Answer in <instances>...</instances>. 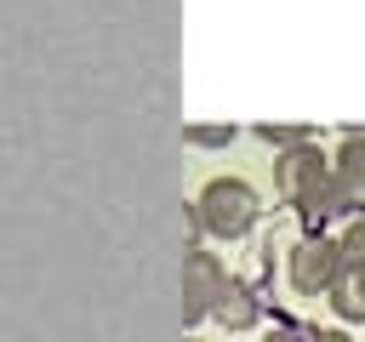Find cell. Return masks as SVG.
<instances>
[{"label":"cell","mask_w":365,"mask_h":342,"mask_svg":"<svg viewBox=\"0 0 365 342\" xmlns=\"http://www.w3.org/2000/svg\"><path fill=\"white\" fill-rule=\"evenodd\" d=\"M325 182H331V154H325V148H314V142L285 148V154H279V165H274V188H279V200H285V205H297V211H308V200H314Z\"/></svg>","instance_id":"7a4b0ae2"},{"label":"cell","mask_w":365,"mask_h":342,"mask_svg":"<svg viewBox=\"0 0 365 342\" xmlns=\"http://www.w3.org/2000/svg\"><path fill=\"white\" fill-rule=\"evenodd\" d=\"M342 279V256H336V239L325 234H308L291 245V285L302 296H331V285Z\"/></svg>","instance_id":"3957f363"},{"label":"cell","mask_w":365,"mask_h":342,"mask_svg":"<svg viewBox=\"0 0 365 342\" xmlns=\"http://www.w3.org/2000/svg\"><path fill=\"white\" fill-rule=\"evenodd\" d=\"M262 342H308V331L302 325H274V331H262Z\"/></svg>","instance_id":"9c48e42d"},{"label":"cell","mask_w":365,"mask_h":342,"mask_svg":"<svg viewBox=\"0 0 365 342\" xmlns=\"http://www.w3.org/2000/svg\"><path fill=\"white\" fill-rule=\"evenodd\" d=\"M331 177L365 205V131H348V137H342V148L331 154Z\"/></svg>","instance_id":"8992f818"},{"label":"cell","mask_w":365,"mask_h":342,"mask_svg":"<svg viewBox=\"0 0 365 342\" xmlns=\"http://www.w3.org/2000/svg\"><path fill=\"white\" fill-rule=\"evenodd\" d=\"M222 279H228V268L217 262V251H188V262H182V319L188 325L211 319Z\"/></svg>","instance_id":"277c9868"},{"label":"cell","mask_w":365,"mask_h":342,"mask_svg":"<svg viewBox=\"0 0 365 342\" xmlns=\"http://www.w3.org/2000/svg\"><path fill=\"white\" fill-rule=\"evenodd\" d=\"M308 342H354L348 331H308Z\"/></svg>","instance_id":"30bf717a"},{"label":"cell","mask_w":365,"mask_h":342,"mask_svg":"<svg viewBox=\"0 0 365 342\" xmlns=\"http://www.w3.org/2000/svg\"><path fill=\"white\" fill-rule=\"evenodd\" d=\"M194 211H200V228H205V234H217V239H240V234H251L262 200H257V188H251L245 177H211V182L200 188Z\"/></svg>","instance_id":"6da1fadb"},{"label":"cell","mask_w":365,"mask_h":342,"mask_svg":"<svg viewBox=\"0 0 365 342\" xmlns=\"http://www.w3.org/2000/svg\"><path fill=\"white\" fill-rule=\"evenodd\" d=\"M211 319L222 325V331H251L257 319H262V302H257V291L245 285V279H222V291H217V308H211Z\"/></svg>","instance_id":"5b68a950"},{"label":"cell","mask_w":365,"mask_h":342,"mask_svg":"<svg viewBox=\"0 0 365 342\" xmlns=\"http://www.w3.org/2000/svg\"><path fill=\"white\" fill-rule=\"evenodd\" d=\"M194 342H200V336H194Z\"/></svg>","instance_id":"8fae6325"},{"label":"cell","mask_w":365,"mask_h":342,"mask_svg":"<svg viewBox=\"0 0 365 342\" xmlns=\"http://www.w3.org/2000/svg\"><path fill=\"white\" fill-rule=\"evenodd\" d=\"M331 308H336L342 325H359L365 319V274H342L331 285Z\"/></svg>","instance_id":"52a82bcc"},{"label":"cell","mask_w":365,"mask_h":342,"mask_svg":"<svg viewBox=\"0 0 365 342\" xmlns=\"http://www.w3.org/2000/svg\"><path fill=\"white\" fill-rule=\"evenodd\" d=\"M336 256H342V274H365V211L348 217V228L336 239Z\"/></svg>","instance_id":"ba28073f"}]
</instances>
